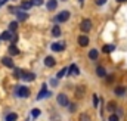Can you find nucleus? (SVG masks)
Instances as JSON below:
<instances>
[{"label":"nucleus","instance_id":"nucleus-1","mask_svg":"<svg viewBox=\"0 0 127 121\" xmlns=\"http://www.w3.org/2000/svg\"><path fill=\"white\" fill-rule=\"evenodd\" d=\"M15 93H16V96H19V97H28V96H30V90H28V87H25V86H16Z\"/></svg>","mask_w":127,"mask_h":121},{"label":"nucleus","instance_id":"nucleus-2","mask_svg":"<svg viewBox=\"0 0 127 121\" xmlns=\"http://www.w3.org/2000/svg\"><path fill=\"white\" fill-rule=\"evenodd\" d=\"M68 18H69V12L68 10H62L53 18V21L55 22H65V21H68Z\"/></svg>","mask_w":127,"mask_h":121},{"label":"nucleus","instance_id":"nucleus-3","mask_svg":"<svg viewBox=\"0 0 127 121\" xmlns=\"http://www.w3.org/2000/svg\"><path fill=\"white\" fill-rule=\"evenodd\" d=\"M50 96H52V91H47V86L43 84L40 93L37 94V100H40V99H43V97H50Z\"/></svg>","mask_w":127,"mask_h":121},{"label":"nucleus","instance_id":"nucleus-4","mask_svg":"<svg viewBox=\"0 0 127 121\" xmlns=\"http://www.w3.org/2000/svg\"><path fill=\"white\" fill-rule=\"evenodd\" d=\"M80 30L84 31V32H89L92 30V21L90 19H83L81 24H80Z\"/></svg>","mask_w":127,"mask_h":121},{"label":"nucleus","instance_id":"nucleus-5","mask_svg":"<svg viewBox=\"0 0 127 121\" xmlns=\"http://www.w3.org/2000/svg\"><path fill=\"white\" fill-rule=\"evenodd\" d=\"M58 103L61 105V106H66L69 102H68V97L64 94V93H61V94H58Z\"/></svg>","mask_w":127,"mask_h":121},{"label":"nucleus","instance_id":"nucleus-6","mask_svg":"<svg viewBox=\"0 0 127 121\" xmlns=\"http://www.w3.org/2000/svg\"><path fill=\"white\" fill-rule=\"evenodd\" d=\"M52 50L53 52H62L65 49V43H52Z\"/></svg>","mask_w":127,"mask_h":121},{"label":"nucleus","instance_id":"nucleus-7","mask_svg":"<svg viewBox=\"0 0 127 121\" xmlns=\"http://www.w3.org/2000/svg\"><path fill=\"white\" fill-rule=\"evenodd\" d=\"M12 37H13V32H10V31H3L1 34H0V40H12Z\"/></svg>","mask_w":127,"mask_h":121},{"label":"nucleus","instance_id":"nucleus-8","mask_svg":"<svg viewBox=\"0 0 127 121\" xmlns=\"http://www.w3.org/2000/svg\"><path fill=\"white\" fill-rule=\"evenodd\" d=\"M78 44H80L81 47H86V46L89 44V37H87V35H80V37H78Z\"/></svg>","mask_w":127,"mask_h":121},{"label":"nucleus","instance_id":"nucleus-9","mask_svg":"<svg viewBox=\"0 0 127 121\" xmlns=\"http://www.w3.org/2000/svg\"><path fill=\"white\" fill-rule=\"evenodd\" d=\"M68 71H69V72H68V75H72V77L80 74V69L77 68V65H75V63H72V65L69 66V69H68Z\"/></svg>","mask_w":127,"mask_h":121},{"label":"nucleus","instance_id":"nucleus-10","mask_svg":"<svg viewBox=\"0 0 127 121\" xmlns=\"http://www.w3.org/2000/svg\"><path fill=\"white\" fill-rule=\"evenodd\" d=\"M55 63H56L55 58H52V56H46V58H44V65H46V66L52 68V66H55Z\"/></svg>","mask_w":127,"mask_h":121},{"label":"nucleus","instance_id":"nucleus-11","mask_svg":"<svg viewBox=\"0 0 127 121\" xmlns=\"http://www.w3.org/2000/svg\"><path fill=\"white\" fill-rule=\"evenodd\" d=\"M21 78H24L25 81H32V80H35V74H32V72H24Z\"/></svg>","mask_w":127,"mask_h":121},{"label":"nucleus","instance_id":"nucleus-12","mask_svg":"<svg viewBox=\"0 0 127 121\" xmlns=\"http://www.w3.org/2000/svg\"><path fill=\"white\" fill-rule=\"evenodd\" d=\"M7 52H9V55L15 56V55H18V53H19V49H18L15 44H10V46H9V49H7Z\"/></svg>","mask_w":127,"mask_h":121},{"label":"nucleus","instance_id":"nucleus-13","mask_svg":"<svg viewBox=\"0 0 127 121\" xmlns=\"http://www.w3.org/2000/svg\"><path fill=\"white\" fill-rule=\"evenodd\" d=\"M96 75H97V77H100V78H103V77L106 75L105 68H103V66H96Z\"/></svg>","mask_w":127,"mask_h":121},{"label":"nucleus","instance_id":"nucleus-14","mask_svg":"<svg viewBox=\"0 0 127 121\" xmlns=\"http://www.w3.org/2000/svg\"><path fill=\"white\" fill-rule=\"evenodd\" d=\"M1 63H3L4 66H7V68H13V60L10 59V58H7V56L1 59Z\"/></svg>","mask_w":127,"mask_h":121},{"label":"nucleus","instance_id":"nucleus-15","mask_svg":"<svg viewBox=\"0 0 127 121\" xmlns=\"http://www.w3.org/2000/svg\"><path fill=\"white\" fill-rule=\"evenodd\" d=\"M28 18V15L25 13V12H19V10H16V21H25Z\"/></svg>","mask_w":127,"mask_h":121},{"label":"nucleus","instance_id":"nucleus-16","mask_svg":"<svg viewBox=\"0 0 127 121\" xmlns=\"http://www.w3.org/2000/svg\"><path fill=\"white\" fill-rule=\"evenodd\" d=\"M56 6H58V1H56V0H49V1H47V9H49V10H55Z\"/></svg>","mask_w":127,"mask_h":121},{"label":"nucleus","instance_id":"nucleus-17","mask_svg":"<svg viewBox=\"0 0 127 121\" xmlns=\"http://www.w3.org/2000/svg\"><path fill=\"white\" fill-rule=\"evenodd\" d=\"M114 91H115V94H117V96H123V94L126 93V89H124L123 86H117V87L114 89Z\"/></svg>","mask_w":127,"mask_h":121},{"label":"nucleus","instance_id":"nucleus-18","mask_svg":"<svg viewBox=\"0 0 127 121\" xmlns=\"http://www.w3.org/2000/svg\"><path fill=\"white\" fill-rule=\"evenodd\" d=\"M97 56H99V52H97L96 49H92V50L89 52V58H90L92 60H96L97 59Z\"/></svg>","mask_w":127,"mask_h":121},{"label":"nucleus","instance_id":"nucleus-19","mask_svg":"<svg viewBox=\"0 0 127 121\" xmlns=\"http://www.w3.org/2000/svg\"><path fill=\"white\" fill-rule=\"evenodd\" d=\"M114 49H115V47H114L112 44H105V46L102 47V52H103V53H111Z\"/></svg>","mask_w":127,"mask_h":121},{"label":"nucleus","instance_id":"nucleus-20","mask_svg":"<svg viewBox=\"0 0 127 121\" xmlns=\"http://www.w3.org/2000/svg\"><path fill=\"white\" fill-rule=\"evenodd\" d=\"M52 35H53V37H59V35H61V28H59L58 25H53V27H52Z\"/></svg>","mask_w":127,"mask_h":121},{"label":"nucleus","instance_id":"nucleus-21","mask_svg":"<svg viewBox=\"0 0 127 121\" xmlns=\"http://www.w3.org/2000/svg\"><path fill=\"white\" fill-rule=\"evenodd\" d=\"M16 28H18V21H13V22H10V24H9V30H7V31L15 32V31H16Z\"/></svg>","mask_w":127,"mask_h":121},{"label":"nucleus","instance_id":"nucleus-22","mask_svg":"<svg viewBox=\"0 0 127 121\" xmlns=\"http://www.w3.org/2000/svg\"><path fill=\"white\" fill-rule=\"evenodd\" d=\"M84 93V86H78V89L75 90V97H81Z\"/></svg>","mask_w":127,"mask_h":121},{"label":"nucleus","instance_id":"nucleus-23","mask_svg":"<svg viewBox=\"0 0 127 121\" xmlns=\"http://www.w3.org/2000/svg\"><path fill=\"white\" fill-rule=\"evenodd\" d=\"M16 120H18V115H16V114H13V112L6 115V121H16Z\"/></svg>","mask_w":127,"mask_h":121},{"label":"nucleus","instance_id":"nucleus-24","mask_svg":"<svg viewBox=\"0 0 127 121\" xmlns=\"http://www.w3.org/2000/svg\"><path fill=\"white\" fill-rule=\"evenodd\" d=\"M13 77H15V78H21V77H22V71H21L19 68H16V69L13 71Z\"/></svg>","mask_w":127,"mask_h":121},{"label":"nucleus","instance_id":"nucleus-25","mask_svg":"<svg viewBox=\"0 0 127 121\" xmlns=\"http://www.w3.org/2000/svg\"><path fill=\"white\" fill-rule=\"evenodd\" d=\"M30 3H31V6H40V4H43V0H30Z\"/></svg>","mask_w":127,"mask_h":121},{"label":"nucleus","instance_id":"nucleus-26","mask_svg":"<svg viewBox=\"0 0 127 121\" xmlns=\"http://www.w3.org/2000/svg\"><path fill=\"white\" fill-rule=\"evenodd\" d=\"M66 71H68V69H66V68H62V69H61V71H59V72H58V75H56V77H58V78H62L64 75H65V74H66Z\"/></svg>","mask_w":127,"mask_h":121},{"label":"nucleus","instance_id":"nucleus-27","mask_svg":"<svg viewBox=\"0 0 127 121\" xmlns=\"http://www.w3.org/2000/svg\"><path fill=\"white\" fill-rule=\"evenodd\" d=\"M80 121H90V117L87 114H81L80 115Z\"/></svg>","mask_w":127,"mask_h":121},{"label":"nucleus","instance_id":"nucleus-28","mask_svg":"<svg viewBox=\"0 0 127 121\" xmlns=\"http://www.w3.org/2000/svg\"><path fill=\"white\" fill-rule=\"evenodd\" d=\"M109 121H120V118H118L117 114H111L109 115Z\"/></svg>","mask_w":127,"mask_h":121},{"label":"nucleus","instance_id":"nucleus-29","mask_svg":"<svg viewBox=\"0 0 127 121\" xmlns=\"http://www.w3.org/2000/svg\"><path fill=\"white\" fill-rule=\"evenodd\" d=\"M32 117H34V118H37V117H38V115H40V109H37V108H35V109H32Z\"/></svg>","mask_w":127,"mask_h":121},{"label":"nucleus","instance_id":"nucleus-30","mask_svg":"<svg viewBox=\"0 0 127 121\" xmlns=\"http://www.w3.org/2000/svg\"><path fill=\"white\" fill-rule=\"evenodd\" d=\"M31 7V3L30 1H24L22 3V9H30Z\"/></svg>","mask_w":127,"mask_h":121},{"label":"nucleus","instance_id":"nucleus-31","mask_svg":"<svg viewBox=\"0 0 127 121\" xmlns=\"http://www.w3.org/2000/svg\"><path fill=\"white\" fill-rule=\"evenodd\" d=\"M66 106H69V111H71V112H74V111H75V103H68Z\"/></svg>","mask_w":127,"mask_h":121},{"label":"nucleus","instance_id":"nucleus-32","mask_svg":"<svg viewBox=\"0 0 127 121\" xmlns=\"http://www.w3.org/2000/svg\"><path fill=\"white\" fill-rule=\"evenodd\" d=\"M115 109V103H108V111L111 112V111H114Z\"/></svg>","mask_w":127,"mask_h":121},{"label":"nucleus","instance_id":"nucleus-33","mask_svg":"<svg viewBox=\"0 0 127 121\" xmlns=\"http://www.w3.org/2000/svg\"><path fill=\"white\" fill-rule=\"evenodd\" d=\"M95 3L100 6V4H105V3H106V0H95Z\"/></svg>","mask_w":127,"mask_h":121},{"label":"nucleus","instance_id":"nucleus-34","mask_svg":"<svg viewBox=\"0 0 127 121\" xmlns=\"http://www.w3.org/2000/svg\"><path fill=\"white\" fill-rule=\"evenodd\" d=\"M93 105H95V108L97 106V96L96 94H93Z\"/></svg>","mask_w":127,"mask_h":121},{"label":"nucleus","instance_id":"nucleus-35","mask_svg":"<svg viewBox=\"0 0 127 121\" xmlns=\"http://www.w3.org/2000/svg\"><path fill=\"white\" fill-rule=\"evenodd\" d=\"M56 83H58L56 80H50V84H52V86H56Z\"/></svg>","mask_w":127,"mask_h":121},{"label":"nucleus","instance_id":"nucleus-36","mask_svg":"<svg viewBox=\"0 0 127 121\" xmlns=\"http://www.w3.org/2000/svg\"><path fill=\"white\" fill-rule=\"evenodd\" d=\"M118 3H123V1H127V0H117Z\"/></svg>","mask_w":127,"mask_h":121},{"label":"nucleus","instance_id":"nucleus-37","mask_svg":"<svg viewBox=\"0 0 127 121\" xmlns=\"http://www.w3.org/2000/svg\"><path fill=\"white\" fill-rule=\"evenodd\" d=\"M81 1H83V0H81Z\"/></svg>","mask_w":127,"mask_h":121}]
</instances>
